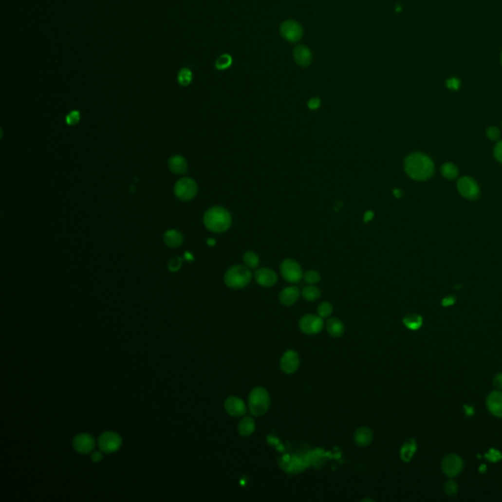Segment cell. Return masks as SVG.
I'll return each mask as SVG.
<instances>
[{"label":"cell","instance_id":"8992f818","mask_svg":"<svg viewBox=\"0 0 502 502\" xmlns=\"http://www.w3.org/2000/svg\"><path fill=\"white\" fill-rule=\"evenodd\" d=\"M280 274L289 282H298L303 278L300 265L292 259H285L280 264Z\"/></svg>","mask_w":502,"mask_h":502},{"label":"cell","instance_id":"5bb4252c","mask_svg":"<svg viewBox=\"0 0 502 502\" xmlns=\"http://www.w3.org/2000/svg\"><path fill=\"white\" fill-rule=\"evenodd\" d=\"M442 467L446 475L448 477H454L462 471L463 461L458 455L451 454L444 459Z\"/></svg>","mask_w":502,"mask_h":502},{"label":"cell","instance_id":"d6a6232c","mask_svg":"<svg viewBox=\"0 0 502 502\" xmlns=\"http://www.w3.org/2000/svg\"><path fill=\"white\" fill-rule=\"evenodd\" d=\"M80 121V112L79 111H72L68 114V116L66 117V122L68 125H71V126H74L76 125L78 122Z\"/></svg>","mask_w":502,"mask_h":502},{"label":"cell","instance_id":"83f0119b","mask_svg":"<svg viewBox=\"0 0 502 502\" xmlns=\"http://www.w3.org/2000/svg\"><path fill=\"white\" fill-rule=\"evenodd\" d=\"M243 262L247 268L254 269L259 264V257L258 255L253 251H247L243 255Z\"/></svg>","mask_w":502,"mask_h":502},{"label":"cell","instance_id":"8d00e7d4","mask_svg":"<svg viewBox=\"0 0 502 502\" xmlns=\"http://www.w3.org/2000/svg\"><path fill=\"white\" fill-rule=\"evenodd\" d=\"M446 492L448 495L456 494V492H457V484L454 482H452V481H448L446 483Z\"/></svg>","mask_w":502,"mask_h":502},{"label":"cell","instance_id":"9a60e30c","mask_svg":"<svg viewBox=\"0 0 502 502\" xmlns=\"http://www.w3.org/2000/svg\"><path fill=\"white\" fill-rule=\"evenodd\" d=\"M254 277L257 283L261 286H264V288H270V286L275 285L278 280L277 274L269 268H262L257 270Z\"/></svg>","mask_w":502,"mask_h":502},{"label":"cell","instance_id":"4dcf8cb0","mask_svg":"<svg viewBox=\"0 0 502 502\" xmlns=\"http://www.w3.org/2000/svg\"><path fill=\"white\" fill-rule=\"evenodd\" d=\"M317 311H318V315L321 318H328L333 313V305L330 302H322L318 306Z\"/></svg>","mask_w":502,"mask_h":502},{"label":"cell","instance_id":"277c9868","mask_svg":"<svg viewBox=\"0 0 502 502\" xmlns=\"http://www.w3.org/2000/svg\"><path fill=\"white\" fill-rule=\"evenodd\" d=\"M270 406V395L268 391L262 388H254L248 398V408L251 415L255 417L263 416L269 409Z\"/></svg>","mask_w":502,"mask_h":502},{"label":"cell","instance_id":"4fadbf2b","mask_svg":"<svg viewBox=\"0 0 502 502\" xmlns=\"http://www.w3.org/2000/svg\"><path fill=\"white\" fill-rule=\"evenodd\" d=\"M226 412L232 417H242L246 413V405L244 401L238 396H230L224 404Z\"/></svg>","mask_w":502,"mask_h":502},{"label":"cell","instance_id":"cb8c5ba5","mask_svg":"<svg viewBox=\"0 0 502 502\" xmlns=\"http://www.w3.org/2000/svg\"><path fill=\"white\" fill-rule=\"evenodd\" d=\"M302 297L307 301H316L321 297V291L317 288V286L310 284L308 286H305V288L303 289Z\"/></svg>","mask_w":502,"mask_h":502},{"label":"cell","instance_id":"30bf717a","mask_svg":"<svg viewBox=\"0 0 502 502\" xmlns=\"http://www.w3.org/2000/svg\"><path fill=\"white\" fill-rule=\"evenodd\" d=\"M299 328L301 332L306 335L319 334L324 328L323 318H321L320 316L307 314L300 319Z\"/></svg>","mask_w":502,"mask_h":502},{"label":"cell","instance_id":"d4e9b609","mask_svg":"<svg viewBox=\"0 0 502 502\" xmlns=\"http://www.w3.org/2000/svg\"><path fill=\"white\" fill-rule=\"evenodd\" d=\"M441 172L442 175L447 180H455L459 174L457 167L452 163L444 164L441 169Z\"/></svg>","mask_w":502,"mask_h":502},{"label":"cell","instance_id":"7dc6e473","mask_svg":"<svg viewBox=\"0 0 502 502\" xmlns=\"http://www.w3.org/2000/svg\"><path fill=\"white\" fill-rule=\"evenodd\" d=\"M501 63H502V55H501Z\"/></svg>","mask_w":502,"mask_h":502},{"label":"cell","instance_id":"74e56055","mask_svg":"<svg viewBox=\"0 0 502 502\" xmlns=\"http://www.w3.org/2000/svg\"><path fill=\"white\" fill-rule=\"evenodd\" d=\"M320 105H321V100L319 98H317V97H314V98H312V99H310L308 101V107L311 110L318 109L320 107Z\"/></svg>","mask_w":502,"mask_h":502},{"label":"cell","instance_id":"ba28073f","mask_svg":"<svg viewBox=\"0 0 502 502\" xmlns=\"http://www.w3.org/2000/svg\"><path fill=\"white\" fill-rule=\"evenodd\" d=\"M281 37L290 42H297L303 36V29L301 25L295 20L284 21L279 28Z\"/></svg>","mask_w":502,"mask_h":502},{"label":"cell","instance_id":"ab89813d","mask_svg":"<svg viewBox=\"0 0 502 502\" xmlns=\"http://www.w3.org/2000/svg\"><path fill=\"white\" fill-rule=\"evenodd\" d=\"M498 453H499V452H497L496 450L491 449V450L489 451V453H487V454H486V457H487L489 460H491V461H496V460H498V459H500V458H501V456H499V455H498V456H496V454H498Z\"/></svg>","mask_w":502,"mask_h":502},{"label":"cell","instance_id":"836d02e7","mask_svg":"<svg viewBox=\"0 0 502 502\" xmlns=\"http://www.w3.org/2000/svg\"><path fill=\"white\" fill-rule=\"evenodd\" d=\"M486 136L490 140H497L500 137V130L495 127H489L486 130Z\"/></svg>","mask_w":502,"mask_h":502},{"label":"cell","instance_id":"3957f363","mask_svg":"<svg viewBox=\"0 0 502 502\" xmlns=\"http://www.w3.org/2000/svg\"><path fill=\"white\" fill-rule=\"evenodd\" d=\"M252 274L246 266L236 265L231 267L225 274L224 280L227 286L234 290L243 289L250 282Z\"/></svg>","mask_w":502,"mask_h":502},{"label":"cell","instance_id":"7bdbcfd3","mask_svg":"<svg viewBox=\"0 0 502 502\" xmlns=\"http://www.w3.org/2000/svg\"><path fill=\"white\" fill-rule=\"evenodd\" d=\"M454 301H455V300H454V298L450 297H446V298L443 301V304H444V305H446V306H447V305L452 304Z\"/></svg>","mask_w":502,"mask_h":502},{"label":"cell","instance_id":"44dd1931","mask_svg":"<svg viewBox=\"0 0 502 502\" xmlns=\"http://www.w3.org/2000/svg\"><path fill=\"white\" fill-rule=\"evenodd\" d=\"M239 434L242 437H249L255 431V422L251 417H244L238 426Z\"/></svg>","mask_w":502,"mask_h":502},{"label":"cell","instance_id":"2e32d148","mask_svg":"<svg viewBox=\"0 0 502 502\" xmlns=\"http://www.w3.org/2000/svg\"><path fill=\"white\" fill-rule=\"evenodd\" d=\"M300 291L297 286H289V288L283 289L279 296V302L284 306H291L294 305L299 298Z\"/></svg>","mask_w":502,"mask_h":502},{"label":"cell","instance_id":"f546056e","mask_svg":"<svg viewBox=\"0 0 502 502\" xmlns=\"http://www.w3.org/2000/svg\"><path fill=\"white\" fill-rule=\"evenodd\" d=\"M415 450H416V446H415L413 441H411L410 443H408L405 446H403V447L401 449V458H402V460H404L406 462L409 461L411 459V457L413 456V453H414Z\"/></svg>","mask_w":502,"mask_h":502},{"label":"cell","instance_id":"52a82bcc","mask_svg":"<svg viewBox=\"0 0 502 502\" xmlns=\"http://www.w3.org/2000/svg\"><path fill=\"white\" fill-rule=\"evenodd\" d=\"M197 193L196 183L189 179L184 178L177 182L175 186V194L182 201L191 200Z\"/></svg>","mask_w":502,"mask_h":502},{"label":"cell","instance_id":"f6af8a7d","mask_svg":"<svg viewBox=\"0 0 502 502\" xmlns=\"http://www.w3.org/2000/svg\"><path fill=\"white\" fill-rule=\"evenodd\" d=\"M207 243H208L209 245H214V244H215V241H214L213 239H209V240L207 241Z\"/></svg>","mask_w":502,"mask_h":502},{"label":"cell","instance_id":"60d3db41","mask_svg":"<svg viewBox=\"0 0 502 502\" xmlns=\"http://www.w3.org/2000/svg\"><path fill=\"white\" fill-rule=\"evenodd\" d=\"M493 385L499 389V390H502V373L501 374H498L494 380H493Z\"/></svg>","mask_w":502,"mask_h":502},{"label":"cell","instance_id":"ac0fdd59","mask_svg":"<svg viewBox=\"0 0 502 502\" xmlns=\"http://www.w3.org/2000/svg\"><path fill=\"white\" fill-rule=\"evenodd\" d=\"M373 439H374L373 432L369 428H366V427L358 428L354 433V442L358 446H360V447L368 446L373 442Z\"/></svg>","mask_w":502,"mask_h":502},{"label":"cell","instance_id":"f1b7e54d","mask_svg":"<svg viewBox=\"0 0 502 502\" xmlns=\"http://www.w3.org/2000/svg\"><path fill=\"white\" fill-rule=\"evenodd\" d=\"M233 63V58L231 57V55L229 54H222L221 56H219L216 60V62H215V67H216V69L218 70H226L228 69Z\"/></svg>","mask_w":502,"mask_h":502},{"label":"cell","instance_id":"4316f807","mask_svg":"<svg viewBox=\"0 0 502 502\" xmlns=\"http://www.w3.org/2000/svg\"><path fill=\"white\" fill-rule=\"evenodd\" d=\"M192 81V73L188 68H183L178 74V82L181 86L186 87Z\"/></svg>","mask_w":502,"mask_h":502},{"label":"cell","instance_id":"603a6c76","mask_svg":"<svg viewBox=\"0 0 502 502\" xmlns=\"http://www.w3.org/2000/svg\"><path fill=\"white\" fill-rule=\"evenodd\" d=\"M326 328L328 333L334 337H339L344 333V325L336 318L330 319L326 324Z\"/></svg>","mask_w":502,"mask_h":502},{"label":"cell","instance_id":"bcb514c9","mask_svg":"<svg viewBox=\"0 0 502 502\" xmlns=\"http://www.w3.org/2000/svg\"><path fill=\"white\" fill-rule=\"evenodd\" d=\"M186 259H187V260H192L191 255H190L189 253H187V252H186Z\"/></svg>","mask_w":502,"mask_h":502},{"label":"cell","instance_id":"ffe728a7","mask_svg":"<svg viewBox=\"0 0 502 502\" xmlns=\"http://www.w3.org/2000/svg\"><path fill=\"white\" fill-rule=\"evenodd\" d=\"M169 169L175 174H185L187 171V163L182 156H173L169 159Z\"/></svg>","mask_w":502,"mask_h":502},{"label":"cell","instance_id":"9c48e42d","mask_svg":"<svg viewBox=\"0 0 502 502\" xmlns=\"http://www.w3.org/2000/svg\"><path fill=\"white\" fill-rule=\"evenodd\" d=\"M457 189L463 197L469 200H475L480 195V187L477 182L474 179L467 176L462 177L458 180Z\"/></svg>","mask_w":502,"mask_h":502},{"label":"cell","instance_id":"b9f144b4","mask_svg":"<svg viewBox=\"0 0 502 502\" xmlns=\"http://www.w3.org/2000/svg\"><path fill=\"white\" fill-rule=\"evenodd\" d=\"M373 218H374V213H373L372 211H368V212H366V213H365V215H364V219H363V221H364L365 223H367V222L371 221Z\"/></svg>","mask_w":502,"mask_h":502},{"label":"cell","instance_id":"7a4b0ae2","mask_svg":"<svg viewBox=\"0 0 502 502\" xmlns=\"http://www.w3.org/2000/svg\"><path fill=\"white\" fill-rule=\"evenodd\" d=\"M205 227L213 233L226 232L232 225V216L223 207H212L208 209L203 217Z\"/></svg>","mask_w":502,"mask_h":502},{"label":"cell","instance_id":"e0dca14e","mask_svg":"<svg viewBox=\"0 0 502 502\" xmlns=\"http://www.w3.org/2000/svg\"><path fill=\"white\" fill-rule=\"evenodd\" d=\"M486 406L492 415L496 417H502V392L492 391L487 396Z\"/></svg>","mask_w":502,"mask_h":502},{"label":"cell","instance_id":"7c38bea8","mask_svg":"<svg viewBox=\"0 0 502 502\" xmlns=\"http://www.w3.org/2000/svg\"><path fill=\"white\" fill-rule=\"evenodd\" d=\"M299 357L297 351L288 350L283 353L280 358V369L285 374H294L299 367Z\"/></svg>","mask_w":502,"mask_h":502},{"label":"cell","instance_id":"8fae6325","mask_svg":"<svg viewBox=\"0 0 502 502\" xmlns=\"http://www.w3.org/2000/svg\"><path fill=\"white\" fill-rule=\"evenodd\" d=\"M72 446L75 451L80 454H89L95 447V440L94 438L87 433H82L77 435L72 442Z\"/></svg>","mask_w":502,"mask_h":502},{"label":"cell","instance_id":"ee69618b","mask_svg":"<svg viewBox=\"0 0 502 502\" xmlns=\"http://www.w3.org/2000/svg\"><path fill=\"white\" fill-rule=\"evenodd\" d=\"M393 194H394L396 197H398V198H399V197H401V191H399L398 189H395V190H394V192H393Z\"/></svg>","mask_w":502,"mask_h":502},{"label":"cell","instance_id":"f35d334b","mask_svg":"<svg viewBox=\"0 0 502 502\" xmlns=\"http://www.w3.org/2000/svg\"><path fill=\"white\" fill-rule=\"evenodd\" d=\"M91 459L93 463H99L103 459V453L101 451H94L92 453Z\"/></svg>","mask_w":502,"mask_h":502},{"label":"cell","instance_id":"484cf974","mask_svg":"<svg viewBox=\"0 0 502 502\" xmlns=\"http://www.w3.org/2000/svg\"><path fill=\"white\" fill-rule=\"evenodd\" d=\"M403 323L410 330H418L422 325V317L417 314H410L403 318Z\"/></svg>","mask_w":502,"mask_h":502},{"label":"cell","instance_id":"d590c367","mask_svg":"<svg viewBox=\"0 0 502 502\" xmlns=\"http://www.w3.org/2000/svg\"><path fill=\"white\" fill-rule=\"evenodd\" d=\"M493 154H494V157L495 159L502 164V140L499 141L497 145L495 146L494 149H493Z\"/></svg>","mask_w":502,"mask_h":502},{"label":"cell","instance_id":"e575fe53","mask_svg":"<svg viewBox=\"0 0 502 502\" xmlns=\"http://www.w3.org/2000/svg\"><path fill=\"white\" fill-rule=\"evenodd\" d=\"M168 267L171 272L179 271L180 268L182 267V259L180 257H175V258L171 259L168 264Z\"/></svg>","mask_w":502,"mask_h":502},{"label":"cell","instance_id":"6da1fadb","mask_svg":"<svg viewBox=\"0 0 502 502\" xmlns=\"http://www.w3.org/2000/svg\"><path fill=\"white\" fill-rule=\"evenodd\" d=\"M404 169L413 180L425 181L431 178L435 172V166L431 158L424 153H412L405 158Z\"/></svg>","mask_w":502,"mask_h":502},{"label":"cell","instance_id":"d6986e66","mask_svg":"<svg viewBox=\"0 0 502 502\" xmlns=\"http://www.w3.org/2000/svg\"><path fill=\"white\" fill-rule=\"evenodd\" d=\"M294 58L297 65L307 67L312 62V53L305 45H298L294 49Z\"/></svg>","mask_w":502,"mask_h":502},{"label":"cell","instance_id":"7402d4cb","mask_svg":"<svg viewBox=\"0 0 502 502\" xmlns=\"http://www.w3.org/2000/svg\"><path fill=\"white\" fill-rule=\"evenodd\" d=\"M164 242L170 247H177L184 242L183 235L177 230H169L164 234Z\"/></svg>","mask_w":502,"mask_h":502},{"label":"cell","instance_id":"5b68a950","mask_svg":"<svg viewBox=\"0 0 502 502\" xmlns=\"http://www.w3.org/2000/svg\"><path fill=\"white\" fill-rule=\"evenodd\" d=\"M98 446L104 453L111 454L118 451L122 446V438L115 432H104L98 438Z\"/></svg>","mask_w":502,"mask_h":502},{"label":"cell","instance_id":"1f68e13d","mask_svg":"<svg viewBox=\"0 0 502 502\" xmlns=\"http://www.w3.org/2000/svg\"><path fill=\"white\" fill-rule=\"evenodd\" d=\"M304 280L309 284H315L320 281V274L314 270H309L303 274Z\"/></svg>","mask_w":502,"mask_h":502}]
</instances>
